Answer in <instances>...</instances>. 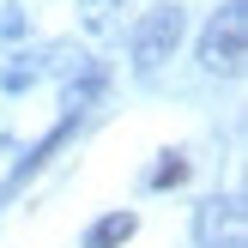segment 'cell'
<instances>
[{
  "label": "cell",
  "mask_w": 248,
  "mask_h": 248,
  "mask_svg": "<svg viewBox=\"0 0 248 248\" xmlns=\"http://www.w3.org/2000/svg\"><path fill=\"white\" fill-rule=\"evenodd\" d=\"M242 61H248V6L224 0L212 12V24H206V36H200V67L218 73V79H236Z\"/></svg>",
  "instance_id": "cell-1"
},
{
  "label": "cell",
  "mask_w": 248,
  "mask_h": 248,
  "mask_svg": "<svg viewBox=\"0 0 248 248\" xmlns=\"http://www.w3.org/2000/svg\"><path fill=\"white\" fill-rule=\"evenodd\" d=\"M182 31H188V12L182 6H152L133 31V73H157L170 55H176Z\"/></svg>",
  "instance_id": "cell-2"
},
{
  "label": "cell",
  "mask_w": 248,
  "mask_h": 248,
  "mask_svg": "<svg viewBox=\"0 0 248 248\" xmlns=\"http://www.w3.org/2000/svg\"><path fill=\"white\" fill-rule=\"evenodd\" d=\"M194 242L200 248H248V218L236 200H206L194 212Z\"/></svg>",
  "instance_id": "cell-3"
},
{
  "label": "cell",
  "mask_w": 248,
  "mask_h": 248,
  "mask_svg": "<svg viewBox=\"0 0 248 248\" xmlns=\"http://www.w3.org/2000/svg\"><path fill=\"white\" fill-rule=\"evenodd\" d=\"M133 230H140V218H133V212H103L91 230H85V248H121Z\"/></svg>",
  "instance_id": "cell-4"
},
{
  "label": "cell",
  "mask_w": 248,
  "mask_h": 248,
  "mask_svg": "<svg viewBox=\"0 0 248 248\" xmlns=\"http://www.w3.org/2000/svg\"><path fill=\"white\" fill-rule=\"evenodd\" d=\"M36 73H43V61H36V55H12L6 67H0V85H6V91H31Z\"/></svg>",
  "instance_id": "cell-5"
},
{
  "label": "cell",
  "mask_w": 248,
  "mask_h": 248,
  "mask_svg": "<svg viewBox=\"0 0 248 248\" xmlns=\"http://www.w3.org/2000/svg\"><path fill=\"white\" fill-rule=\"evenodd\" d=\"M182 176H188V157H182V152H164V164L152 170V188H176Z\"/></svg>",
  "instance_id": "cell-6"
},
{
  "label": "cell",
  "mask_w": 248,
  "mask_h": 248,
  "mask_svg": "<svg viewBox=\"0 0 248 248\" xmlns=\"http://www.w3.org/2000/svg\"><path fill=\"white\" fill-rule=\"evenodd\" d=\"M18 31H24V18H18V6L6 0V6H0V36H18Z\"/></svg>",
  "instance_id": "cell-7"
},
{
  "label": "cell",
  "mask_w": 248,
  "mask_h": 248,
  "mask_svg": "<svg viewBox=\"0 0 248 248\" xmlns=\"http://www.w3.org/2000/svg\"><path fill=\"white\" fill-rule=\"evenodd\" d=\"M91 6H103V0H91Z\"/></svg>",
  "instance_id": "cell-8"
}]
</instances>
